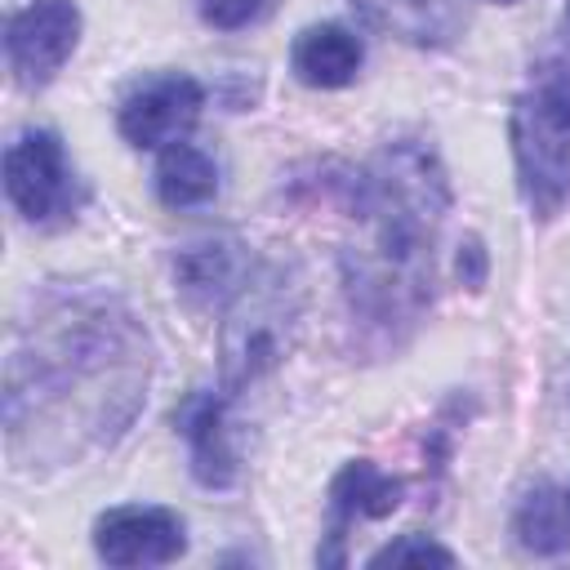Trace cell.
<instances>
[{
    "mask_svg": "<svg viewBox=\"0 0 570 570\" xmlns=\"http://www.w3.org/2000/svg\"><path fill=\"white\" fill-rule=\"evenodd\" d=\"M151 379V338L116 289L49 285L13 321L4 450L18 472L80 463L125 436Z\"/></svg>",
    "mask_w": 570,
    "mask_h": 570,
    "instance_id": "cell-1",
    "label": "cell"
},
{
    "mask_svg": "<svg viewBox=\"0 0 570 570\" xmlns=\"http://www.w3.org/2000/svg\"><path fill=\"white\" fill-rule=\"evenodd\" d=\"M347 200L352 218L370 227L365 245L343 249L347 316L379 352L401 347L432 303L436 236L450 209L445 169L432 142L396 138L347 178Z\"/></svg>",
    "mask_w": 570,
    "mask_h": 570,
    "instance_id": "cell-2",
    "label": "cell"
},
{
    "mask_svg": "<svg viewBox=\"0 0 570 570\" xmlns=\"http://www.w3.org/2000/svg\"><path fill=\"white\" fill-rule=\"evenodd\" d=\"M512 156L534 218H552L570 196V62H539L512 102Z\"/></svg>",
    "mask_w": 570,
    "mask_h": 570,
    "instance_id": "cell-3",
    "label": "cell"
},
{
    "mask_svg": "<svg viewBox=\"0 0 570 570\" xmlns=\"http://www.w3.org/2000/svg\"><path fill=\"white\" fill-rule=\"evenodd\" d=\"M294 316H298L294 285H285V276L276 272L267 276L249 272L240 294L227 303V321H223V392L227 396L263 379L285 356Z\"/></svg>",
    "mask_w": 570,
    "mask_h": 570,
    "instance_id": "cell-4",
    "label": "cell"
},
{
    "mask_svg": "<svg viewBox=\"0 0 570 570\" xmlns=\"http://www.w3.org/2000/svg\"><path fill=\"white\" fill-rule=\"evenodd\" d=\"M4 191H9L13 209L27 223H53V218L76 209L80 191H76V174L67 165V151H62L58 134L27 129L9 142V151H4Z\"/></svg>",
    "mask_w": 570,
    "mask_h": 570,
    "instance_id": "cell-5",
    "label": "cell"
},
{
    "mask_svg": "<svg viewBox=\"0 0 570 570\" xmlns=\"http://www.w3.org/2000/svg\"><path fill=\"white\" fill-rule=\"evenodd\" d=\"M80 45L76 0H31L4 27V58L22 89H45Z\"/></svg>",
    "mask_w": 570,
    "mask_h": 570,
    "instance_id": "cell-6",
    "label": "cell"
},
{
    "mask_svg": "<svg viewBox=\"0 0 570 570\" xmlns=\"http://www.w3.org/2000/svg\"><path fill=\"white\" fill-rule=\"evenodd\" d=\"M94 552L120 570L169 566L187 552V530L183 517L169 508H107L94 521Z\"/></svg>",
    "mask_w": 570,
    "mask_h": 570,
    "instance_id": "cell-7",
    "label": "cell"
},
{
    "mask_svg": "<svg viewBox=\"0 0 570 570\" xmlns=\"http://www.w3.org/2000/svg\"><path fill=\"white\" fill-rule=\"evenodd\" d=\"M200 107H205V89L191 76L165 71L142 80L120 102V134L134 147H174L200 120Z\"/></svg>",
    "mask_w": 570,
    "mask_h": 570,
    "instance_id": "cell-8",
    "label": "cell"
},
{
    "mask_svg": "<svg viewBox=\"0 0 570 570\" xmlns=\"http://www.w3.org/2000/svg\"><path fill=\"white\" fill-rule=\"evenodd\" d=\"M401 481L379 472L370 459H352L343 463V472L330 481V543L316 548V561L321 566H343V539L352 530V521H365V517H387L396 512L401 503Z\"/></svg>",
    "mask_w": 570,
    "mask_h": 570,
    "instance_id": "cell-9",
    "label": "cell"
},
{
    "mask_svg": "<svg viewBox=\"0 0 570 570\" xmlns=\"http://www.w3.org/2000/svg\"><path fill=\"white\" fill-rule=\"evenodd\" d=\"M223 396L227 392H191L174 414V423L191 450V476L205 490H227L236 481V450L227 436V401Z\"/></svg>",
    "mask_w": 570,
    "mask_h": 570,
    "instance_id": "cell-10",
    "label": "cell"
},
{
    "mask_svg": "<svg viewBox=\"0 0 570 570\" xmlns=\"http://www.w3.org/2000/svg\"><path fill=\"white\" fill-rule=\"evenodd\" d=\"M174 276H178V289L191 303H200V307H227L240 294V285L249 281V258H245L240 240L214 236V240H196V245L178 249Z\"/></svg>",
    "mask_w": 570,
    "mask_h": 570,
    "instance_id": "cell-11",
    "label": "cell"
},
{
    "mask_svg": "<svg viewBox=\"0 0 570 570\" xmlns=\"http://www.w3.org/2000/svg\"><path fill=\"white\" fill-rule=\"evenodd\" d=\"M370 27L419 49H441L463 31V0H352Z\"/></svg>",
    "mask_w": 570,
    "mask_h": 570,
    "instance_id": "cell-12",
    "label": "cell"
},
{
    "mask_svg": "<svg viewBox=\"0 0 570 570\" xmlns=\"http://www.w3.org/2000/svg\"><path fill=\"white\" fill-rule=\"evenodd\" d=\"M361 58H365V49H361V40H356L347 27H338V22H316V27H307V31L294 40L289 67H294V76H298L303 85H312V89H338V85H347V80L361 71Z\"/></svg>",
    "mask_w": 570,
    "mask_h": 570,
    "instance_id": "cell-13",
    "label": "cell"
},
{
    "mask_svg": "<svg viewBox=\"0 0 570 570\" xmlns=\"http://www.w3.org/2000/svg\"><path fill=\"white\" fill-rule=\"evenodd\" d=\"M156 196L160 205L169 209H196V205H209L218 196V165L191 147V142H174L160 151V165H156Z\"/></svg>",
    "mask_w": 570,
    "mask_h": 570,
    "instance_id": "cell-14",
    "label": "cell"
},
{
    "mask_svg": "<svg viewBox=\"0 0 570 570\" xmlns=\"http://www.w3.org/2000/svg\"><path fill=\"white\" fill-rule=\"evenodd\" d=\"M512 530H517V543L525 552H539V557H552L570 543V508H566V494L552 490L548 481H539L534 490L521 494L517 512H512Z\"/></svg>",
    "mask_w": 570,
    "mask_h": 570,
    "instance_id": "cell-15",
    "label": "cell"
},
{
    "mask_svg": "<svg viewBox=\"0 0 570 570\" xmlns=\"http://www.w3.org/2000/svg\"><path fill=\"white\" fill-rule=\"evenodd\" d=\"M370 566L374 570H383V566H454V552L441 548V543H432L428 534H401V539L383 543L370 557Z\"/></svg>",
    "mask_w": 570,
    "mask_h": 570,
    "instance_id": "cell-16",
    "label": "cell"
},
{
    "mask_svg": "<svg viewBox=\"0 0 570 570\" xmlns=\"http://www.w3.org/2000/svg\"><path fill=\"white\" fill-rule=\"evenodd\" d=\"M267 9V0H200V18L218 31H236L249 27L258 13Z\"/></svg>",
    "mask_w": 570,
    "mask_h": 570,
    "instance_id": "cell-17",
    "label": "cell"
},
{
    "mask_svg": "<svg viewBox=\"0 0 570 570\" xmlns=\"http://www.w3.org/2000/svg\"><path fill=\"white\" fill-rule=\"evenodd\" d=\"M454 272H459V285H468V289H481L485 285V245H481V236H468L459 245Z\"/></svg>",
    "mask_w": 570,
    "mask_h": 570,
    "instance_id": "cell-18",
    "label": "cell"
},
{
    "mask_svg": "<svg viewBox=\"0 0 570 570\" xmlns=\"http://www.w3.org/2000/svg\"><path fill=\"white\" fill-rule=\"evenodd\" d=\"M561 36L570 40V4H566V13H561Z\"/></svg>",
    "mask_w": 570,
    "mask_h": 570,
    "instance_id": "cell-19",
    "label": "cell"
},
{
    "mask_svg": "<svg viewBox=\"0 0 570 570\" xmlns=\"http://www.w3.org/2000/svg\"><path fill=\"white\" fill-rule=\"evenodd\" d=\"M494 4H517V0H494Z\"/></svg>",
    "mask_w": 570,
    "mask_h": 570,
    "instance_id": "cell-20",
    "label": "cell"
},
{
    "mask_svg": "<svg viewBox=\"0 0 570 570\" xmlns=\"http://www.w3.org/2000/svg\"><path fill=\"white\" fill-rule=\"evenodd\" d=\"M566 508H570V490H566Z\"/></svg>",
    "mask_w": 570,
    "mask_h": 570,
    "instance_id": "cell-21",
    "label": "cell"
}]
</instances>
